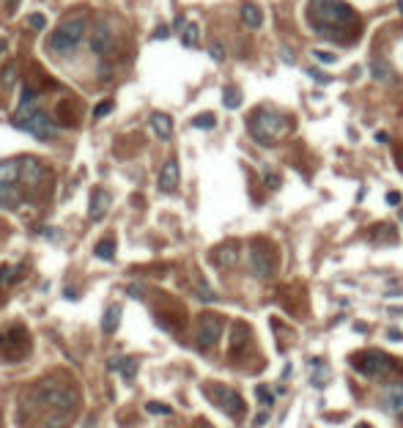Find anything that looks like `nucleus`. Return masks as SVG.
Returning a JSON list of instances; mask_svg holds the SVG:
<instances>
[{"label": "nucleus", "mask_w": 403, "mask_h": 428, "mask_svg": "<svg viewBox=\"0 0 403 428\" xmlns=\"http://www.w3.org/2000/svg\"><path fill=\"white\" fill-rule=\"evenodd\" d=\"M307 25L315 36L335 44H351L359 39V17L346 0H310Z\"/></svg>", "instance_id": "1"}, {"label": "nucleus", "mask_w": 403, "mask_h": 428, "mask_svg": "<svg viewBox=\"0 0 403 428\" xmlns=\"http://www.w3.org/2000/svg\"><path fill=\"white\" fill-rule=\"evenodd\" d=\"M247 126H250V135L258 146H272V143L288 129V118L283 113L272 110V107H258V110L250 115Z\"/></svg>", "instance_id": "2"}, {"label": "nucleus", "mask_w": 403, "mask_h": 428, "mask_svg": "<svg viewBox=\"0 0 403 428\" xmlns=\"http://www.w3.org/2000/svg\"><path fill=\"white\" fill-rule=\"evenodd\" d=\"M85 19L83 17H75L69 19V22H63L60 28L50 36V42H47V47H50L55 55H63V58H71L77 52V47L83 44L85 39Z\"/></svg>", "instance_id": "3"}, {"label": "nucleus", "mask_w": 403, "mask_h": 428, "mask_svg": "<svg viewBox=\"0 0 403 428\" xmlns=\"http://www.w3.org/2000/svg\"><path fill=\"white\" fill-rule=\"evenodd\" d=\"M247 269L258 280H269L274 272V247L264 239H252L247 247Z\"/></svg>", "instance_id": "4"}, {"label": "nucleus", "mask_w": 403, "mask_h": 428, "mask_svg": "<svg viewBox=\"0 0 403 428\" xmlns=\"http://www.w3.org/2000/svg\"><path fill=\"white\" fill-rule=\"evenodd\" d=\"M351 365L359 376H384V373L392 371V359H389V354L381 351V349L359 351V354L351 357Z\"/></svg>", "instance_id": "5"}, {"label": "nucleus", "mask_w": 403, "mask_h": 428, "mask_svg": "<svg viewBox=\"0 0 403 428\" xmlns=\"http://www.w3.org/2000/svg\"><path fill=\"white\" fill-rule=\"evenodd\" d=\"M209 390H211V392H209L211 401H217V406H219V409H223L225 414H231L233 420H241V417H244L247 404H244V398H241L236 390H231V387H223V384H211Z\"/></svg>", "instance_id": "6"}, {"label": "nucleus", "mask_w": 403, "mask_h": 428, "mask_svg": "<svg viewBox=\"0 0 403 428\" xmlns=\"http://www.w3.org/2000/svg\"><path fill=\"white\" fill-rule=\"evenodd\" d=\"M223 327H225V321L217 313H203L198 318V327H195V343H198L200 349L217 346L219 335H223Z\"/></svg>", "instance_id": "7"}, {"label": "nucleus", "mask_w": 403, "mask_h": 428, "mask_svg": "<svg viewBox=\"0 0 403 428\" xmlns=\"http://www.w3.org/2000/svg\"><path fill=\"white\" fill-rule=\"evenodd\" d=\"M17 129H25V132H30L36 140H52L58 135V126L52 124V118L47 113H42V110H36V113H30L25 121H17L14 124Z\"/></svg>", "instance_id": "8"}, {"label": "nucleus", "mask_w": 403, "mask_h": 428, "mask_svg": "<svg viewBox=\"0 0 403 428\" xmlns=\"http://www.w3.org/2000/svg\"><path fill=\"white\" fill-rule=\"evenodd\" d=\"M42 401L47 406H52L55 412H71L77 406V392L71 387H60V384H44Z\"/></svg>", "instance_id": "9"}, {"label": "nucleus", "mask_w": 403, "mask_h": 428, "mask_svg": "<svg viewBox=\"0 0 403 428\" xmlns=\"http://www.w3.org/2000/svg\"><path fill=\"white\" fill-rule=\"evenodd\" d=\"M239 253H241V247H239V242H233V239H228V242H223V244H217V247L211 250V264L217 269H231V267H236L239 264Z\"/></svg>", "instance_id": "10"}, {"label": "nucleus", "mask_w": 403, "mask_h": 428, "mask_svg": "<svg viewBox=\"0 0 403 428\" xmlns=\"http://www.w3.org/2000/svg\"><path fill=\"white\" fill-rule=\"evenodd\" d=\"M91 52L93 55H110L113 50H116V36H113V28H107V25H96V28L91 30Z\"/></svg>", "instance_id": "11"}, {"label": "nucleus", "mask_w": 403, "mask_h": 428, "mask_svg": "<svg viewBox=\"0 0 403 428\" xmlns=\"http://www.w3.org/2000/svg\"><path fill=\"white\" fill-rule=\"evenodd\" d=\"M44 179V165L36 157H22L19 159V181L28 187H36Z\"/></svg>", "instance_id": "12"}, {"label": "nucleus", "mask_w": 403, "mask_h": 428, "mask_svg": "<svg viewBox=\"0 0 403 428\" xmlns=\"http://www.w3.org/2000/svg\"><path fill=\"white\" fill-rule=\"evenodd\" d=\"M181 181V173H178V162L176 159H167L162 165V171H159V192H173V189L178 187Z\"/></svg>", "instance_id": "13"}, {"label": "nucleus", "mask_w": 403, "mask_h": 428, "mask_svg": "<svg viewBox=\"0 0 403 428\" xmlns=\"http://www.w3.org/2000/svg\"><path fill=\"white\" fill-rule=\"evenodd\" d=\"M107 209H110V195H107L104 189H93L91 206H88V217H91L93 222H99V220L107 214Z\"/></svg>", "instance_id": "14"}, {"label": "nucleus", "mask_w": 403, "mask_h": 428, "mask_svg": "<svg viewBox=\"0 0 403 428\" xmlns=\"http://www.w3.org/2000/svg\"><path fill=\"white\" fill-rule=\"evenodd\" d=\"M381 406H384L387 412H392V414L403 412V384L387 387V390L381 392Z\"/></svg>", "instance_id": "15"}, {"label": "nucleus", "mask_w": 403, "mask_h": 428, "mask_svg": "<svg viewBox=\"0 0 403 428\" xmlns=\"http://www.w3.org/2000/svg\"><path fill=\"white\" fill-rule=\"evenodd\" d=\"M19 181V159H3L0 162V189L17 187Z\"/></svg>", "instance_id": "16"}, {"label": "nucleus", "mask_w": 403, "mask_h": 428, "mask_svg": "<svg viewBox=\"0 0 403 428\" xmlns=\"http://www.w3.org/2000/svg\"><path fill=\"white\" fill-rule=\"evenodd\" d=\"M151 129H154V135H157L159 140H170V135H173V118L170 115H165V113H151Z\"/></svg>", "instance_id": "17"}, {"label": "nucleus", "mask_w": 403, "mask_h": 428, "mask_svg": "<svg viewBox=\"0 0 403 428\" xmlns=\"http://www.w3.org/2000/svg\"><path fill=\"white\" fill-rule=\"evenodd\" d=\"M241 22H244L250 30H258L261 25H264V11H261L255 3H244L241 6Z\"/></svg>", "instance_id": "18"}, {"label": "nucleus", "mask_w": 403, "mask_h": 428, "mask_svg": "<svg viewBox=\"0 0 403 428\" xmlns=\"http://www.w3.org/2000/svg\"><path fill=\"white\" fill-rule=\"evenodd\" d=\"M118 324H121V305H110L102 316V332L104 335H113L118 330Z\"/></svg>", "instance_id": "19"}, {"label": "nucleus", "mask_w": 403, "mask_h": 428, "mask_svg": "<svg viewBox=\"0 0 403 428\" xmlns=\"http://www.w3.org/2000/svg\"><path fill=\"white\" fill-rule=\"evenodd\" d=\"M247 341H250V327L244 321H236L231 327V349L239 351L241 346H247Z\"/></svg>", "instance_id": "20"}, {"label": "nucleus", "mask_w": 403, "mask_h": 428, "mask_svg": "<svg viewBox=\"0 0 403 428\" xmlns=\"http://www.w3.org/2000/svg\"><path fill=\"white\" fill-rule=\"evenodd\" d=\"M93 255L102 258V261H113V258H116V242H113V239H102L96 247H93Z\"/></svg>", "instance_id": "21"}, {"label": "nucleus", "mask_w": 403, "mask_h": 428, "mask_svg": "<svg viewBox=\"0 0 403 428\" xmlns=\"http://www.w3.org/2000/svg\"><path fill=\"white\" fill-rule=\"evenodd\" d=\"M198 42H200V28L195 22H190L184 30H181V44L184 47H198Z\"/></svg>", "instance_id": "22"}, {"label": "nucleus", "mask_w": 403, "mask_h": 428, "mask_svg": "<svg viewBox=\"0 0 403 428\" xmlns=\"http://www.w3.org/2000/svg\"><path fill=\"white\" fill-rule=\"evenodd\" d=\"M371 74H373V80H381V83H389V80H392V69H389L387 63H381V60H373L371 63Z\"/></svg>", "instance_id": "23"}, {"label": "nucleus", "mask_w": 403, "mask_h": 428, "mask_svg": "<svg viewBox=\"0 0 403 428\" xmlns=\"http://www.w3.org/2000/svg\"><path fill=\"white\" fill-rule=\"evenodd\" d=\"M0 206H6V209L19 206V192H17V187H6V189H0Z\"/></svg>", "instance_id": "24"}, {"label": "nucleus", "mask_w": 403, "mask_h": 428, "mask_svg": "<svg viewBox=\"0 0 403 428\" xmlns=\"http://www.w3.org/2000/svg\"><path fill=\"white\" fill-rule=\"evenodd\" d=\"M192 126L195 129H214V126H217V115H214V113H200V115H195V118H192Z\"/></svg>", "instance_id": "25"}, {"label": "nucleus", "mask_w": 403, "mask_h": 428, "mask_svg": "<svg viewBox=\"0 0 403 428\" xmlns=\"http://www.w3.org/2000/svg\"><path fill=\"white\" fill-rule=\"evenodd\" d=\"M223 105L228 107V110H236V107L241 105V93L236 91V88H225L223 91Z\"/></svg>", "instance_id": "26"}, {"label": "nucleus", "mask_w": 403, "mask_h": 428, "mask_svg": "<svg viewBox=\"0 0 403 428\" xmlns=\"http://www.w3.org/2000/svg\"><path fill=\"white\" fill-rule=\"evenodd\" d=\"M66 425H69V414L66 412H55L44 420V428H66Z\"/></svg>", "instance_id": "27"}, {"label": "nucleus", "mask_w": 403, "mask_h": 428, "mask_svg": "<svg viewBox=\"0 0 403 428\" xmlns=\"http://www.w3.org/2000/svg\"><path fill=\"white\" fill-rule=\"evenodd\" d=\"M118 368H121V373H124V379H126V382H132V379H134V371H137V359H121V365H118Z\"/></svg>", "instance_id": "28"}, {"label": "nucleus", "mask_w": 403, "mask_h": 428, "mask_svg": "<svg viewBox=\"0 0 403 428\" xmlns=\"http://www.w3.org/2000/svg\"><path fill=\"white\" fill-rule=\"evenodd\" d=\"M19 272H22V269H17V267H3V269H0V285H11L17 280Z\"/></svg>", "instance_id": "29"}, {"label": "nucleus", "mask_w": 403, "mask_h": 428, "mask_svg": "<svg viewBox=\"0 0 403 428\" xmlns=\"http://www.w3.org/2000/svg\"><path fill=\"white\" fill-rule=\"evenodd\" d=\"M145 412L159 414V417H167V414H173L170 406H167V404H159V401H149V404H145Z\"/></svg>", "instance_id": "30"}, {"label": "nucleus", "mask_w": 403, "mask_h": 428, "mask_svg": "<svg viewBox=\"0 0 403 428\" xmlns=\"http://www.w3.org/2000/svg\"><path fill=\"white\" fill-rule=\"evenodd\" d=\"M255 398H258L264 406H272V404H274V396H272V390H269L266 384H258V390H255Z\"/></svg>", "instance_id": "31"}, {"label": "nucleus", "mask_w": 403, "mask_h": 428, "mask_svg": "<svg viewBox=\"0 0 403 428\" xmlns=\"http://www.w3.org/2000/svg\"><path fill=\"white\" fill-rule=\"evenodd\" d=\"M110 110H113V102H110V99L99 102V105H96V107H93V118H96V121H99V118H104V115H107V113H110Z\"/></svg>", "instance_id": "32"}, {"label": "nucleus", "mask_w": 403, "mask_h": 428, "mask_svg": "<svg viewBox=\"0 0 403 428\" xmlns=\"http://www.w3.org/2000/svg\"><path fill=\"white\" fill-rule=\"evenodd\" d=\"M198 294L203 297L206 302H214V300H217V294L209 288V283H206V280H198Z\"/></svg>", "instance_id": "33"}, {"label": "nucleus", "mask_w": 403, "mask_h": 428, "mask_svg": "<svg viewBox=\"0 0 403 428\" xmlns=\"http://www.w3.org/2000/svg\"><path fill=\"white\" fill-rule=\"evenodd\" d=\"M14 77H17V66H14V63H9V66L3 69V85H6V88H11V85H14Z\"/></svg>", "instance_id": "34"}, {"label": "nucleus", "mask_w": 403, "mask_h": 428, "mask_svg": "<svg viewBox=\"0 0 403 428\" xmlns=\"http://www.w3.org/2000/svg\"><path fill=\"white\" fill-rule=\"evenodd\" d=\"M209 55L217 60V63H223V60H225V47L219 44V42H214V44L209 47Z\"/></svg>", "instance_id": "35"}, {"label": "nucleus", "mask_w": 403, "mask_h": 428, "mask_svg": "<svg viewBox=\"0 0 403 428\" xmlns=\"http://www.w3.org/2000/svg\"><path fill=\"white\" fill-rule=\"evenodd\" d=\"M28 25H30L33 30H42L44 25H47V17H44V14H39V11H36V14H30V17H28Z\"/></svg>", "instance_id": "36"}, {"label": "nucleus", "mask_w": 403, "mask_h": 428, "mask_svg": "<svg viewBox=\"0 0 403 428\" xmlns=\"http://www.w3.org/2000/svg\"><path fill=\"white\" fill-rule=\"evenodd\" d=\"M313 55L321 60V63H335V60H338V55H335V52H321V50H313Z\"/></svg>", "instance_id": "37"}, {"label": "nucleus", "mask_w": 403, "mask_h": 428, "mask_svg": "<svg viewBox=\"0 0 403 428\" xmlns=\"http://www.w3.org/2000/svg\"><path fill=\"white\" fill-rule=\"evenodd\" d=\"M307 74L315 80V83H321V85H326V83H332V77H326V74H321L318 69H307Z\"/></svg>", "instance_id": "38"}, {"label": "nucleus", "mask_w": 403, "mask_h": 428, "mask_svg": "<svg viewBox=\"0 0 403 428\" xmlns=\"http://www.w3.org/2000/svg\"><path fill=\"white\" fill-rule=\"evenodd\" d=\"M264 181H266V187H272V189H277V187H280V176H277V173H266V176H264Z\"/></svg>", "instance_id": "39"}, {"label": "nucleus", "mask_w": 403, "mask_h": 428, "mask_svg": "<svg viewBox=\"0 0 403 428\" xmlns=\"http://www.w3.org/2000/svg\"><path fill=\"white\" fill-rule=\"evenodd\" d=\"M126 294L134 297V300H140V297H143L145 291H143V285H137V283H134V285H129V288H126Z\"/></svg>", "instance_id": "40"}, {"label": "nucleus", "mask_w": 403, "mask_h": 428, "mask_svg": "<svg viewBox=\"0 0 403 428\" xmlns=\"http://www.w3.org/2000/svg\"><path fill=\"white\" fill-rule=\"evenodd\" d=\"M387 203H389V206H400V192H395V189H392V192H387Z\"/></svg>", "instance_id": "41"}, {"label": "nucleus", "mask_w": 403, "mask_h": 428, "mask_svg": "<svg viewBox=\"0 0 403 428\" xmlns=\"http://www.w3.org/2000/svg\"><path fill=\"white\" fill-rule=\"evenodd\" d=\"M266 420H269V414H266V412H261V414H258V417H255V420H252V428H261V425H264V423H266Z\"/></svg>", "instance_id": "42"}, {"label": "nucleus", "mask_w": 403, "mask_h": 428, "mask_svg": "<svg viewBox=\"0 0 403 428\" xmlns=\"http://www.w3.org/2000/svg\"><path fill=\"white\" fill-rule=\"evenodd\" d=\"M154 39H167V28H165V25H159V30L154 33Z\"/></svg>", "instance_id": "43"}, {"label": "nucleus", "mask_w": 403, "mask_h": 428, "mask_svg": "<svg viewBox=\"0 0 403 428\" xmlns=\"http://www.w3.org/2000/svg\"><path fill=\"white\" fill-rule=\"evenodd\" d=\"M389 341H403V332H398V330H389Z\"/></svg>", "instance_id": "44"}, {"label": "nucleus", "mask_w": 403, "mask_h": 428, "mask_svg": "<svg viewBox=\"0 0 403 428\" xmlns=\"http://www.w3.org/2000/svg\"><path fill=\"white\" fill-rule=\"evenodd\" d=\"M99 77H110V66H107V63L99 66Z\"/></svg>", "instance_id": "45"}, {"label": "nucleus", "mask_w": 403, "mask_h": 428, "mask_svg": "<svg viewBox=\"0 0 403 428\" xmlns=\"http://www.w3.org/2000/svg\"><path fill=\"white\" fill-rule=\"evenodd\" d=\"M395 162H398V168L403 171V148H400V151H395Z\"/></svg>", "instance_id": "46"}, {"label": "nucleus", "mask_w": 403, "mask_h": 428, "mask_svg": "<svg viewBox=\"0 0 403 428\" xmlns=\"http://www.w3.org/2000/svg\"><path fill=\"white\" fill-rule=\"evenodd\" d=\"M376 140H379V143H387L389 138H387V132H376Z\"/></svg>", "instance_id": "47"}, {"label": "nucleus", "mask_w": 403, "mask_h": 428, "mask_svg": "<svg viewBox=\"0 0 403 428\" xmlns=\"http://www.w3.org/2000/svg\"><path fill=\"white\" fill-rule=\"evenodd\" d=\"M357 428H373V425H371V423H359Z\"/></svg>", "instance_id": "48"}, {"label": "nucleus", "mask_w": 403, "mask_h": 428, "mask_svg": "<svg viewBox=\"0 0 403 428\" xmlns=\"http://www.w3.org/2000/svg\"><path fill=\"white\" fill-rule=\"evenodd\" d=\"M198 428H214V425H211V423H200Z\"/></svg>", "instance_id": "49"}, {"label": "nucleus", "mask_w": 403, "mask_h": 428, "mask_svg": "<svg viewBox=\"0 0 403 428\" xmlns=\"http://www.w3.org/2000/svg\"><path fill=\"white\" fill-rule=\"evenodd\" d=\"M6 50V42H3V39H0V52H3Z\"/></svg>", "instance_id": "50"}, {"label": "nucleus", "mask_w": 403, "mask_h": 428, "mask_svg": "<svg viewBox=\"0 0 403 428\" xmlns=\"http://www.w3.org/2000/svg\"><path fill=\"white\" fill-rule=\"evenodd\" d=\"M6 3H9V6H14V3H17V0H6Z\"/></svg>", "instance_id": "51"}, {"label": "nucleus", "mask_w": 403, "mask_h": 428, "mask_svg": "<svg viewBox=\"0 0 403 428\" xmlns=\"http://www.w3.org/2000/svg\"><path fill=\"white\" fill-rule=\"evenodd\" d=\"M400 222H403V209H400Z\"/></svg>", "instance_id": "52"}]
</instances>
